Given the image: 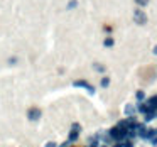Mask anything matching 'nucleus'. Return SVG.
I'll list each match as a JSON object with an SVG mask.
<instances>
[]
</instances>
